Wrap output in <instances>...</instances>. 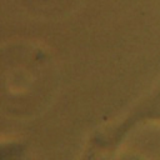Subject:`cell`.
<instances>
[{
	"label": "cell",
	"mask_w": 160,
	"mask_h": 160,
	"mask_svg": "<svg viewBox=\"0 0 160 160\" xmlns=\"http://www.w3.org/2000/svg\"><path fill=\"white\" fill-rule=\"evenodd\" d=\"M146 122H160V86L140 100L121 121L98 131L89 141L85 158H100L115 151L132 129Z\"/></svg>",
	"instance_id": "cell-1"
}]
</instances>
